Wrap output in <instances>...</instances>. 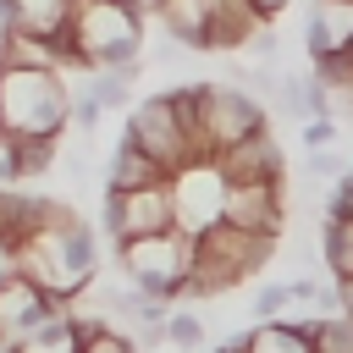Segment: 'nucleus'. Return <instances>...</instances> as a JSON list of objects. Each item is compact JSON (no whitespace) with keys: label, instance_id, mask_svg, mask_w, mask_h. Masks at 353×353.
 I'll return each mask as SVG.
<instances>
[{"label":"nucleus","instance_id":"obj_1","mask_svg":"<svg viewBox=\"0 0 353 353\" xmlns=\"http://www.w3.org/2000/svg\"><path fill=\"white\" fill-rule=\"evenodd\" d=\"M6 265H11L22 281H33L39 292H50L55 303H72V298L94 281V270H99V237H94V226L61 199V210H55L39 232H28V237H17V243L6 248Z\"/></svg>","mask_w":353,"mask_h":353},{"label":"nucleus","instance_id":"obj_2","mask_svg":"<svg viewBox=\"0 0 353 353\" xmlns=\"http://www.w3.org/2000/svg\"><path fill=\"white\" fill-rule=\"evenodd\" d=\"M72 121V88L61 72L0 66V132L11 138H61Z\"/></svg>","mask_w":353,"mask_h":353},{"label":"nucleus","instance_id":"obj_3","mask_svg":"<svg viewBox=\"0 0 353 353\" xmlns=\"http://www.w3.org/2000/svg\"><path fill=\"white\" fill-rule=\"evenodd\" d=\"M66 39L88 61V72L138 66V55H143V17L127 0H72Z\"/></svg>","mask_w":353,"mask_h":353},{"label":"nucleus","instance_id":"obj_4","mask_svg":"<svg viewBox=\"0 0 353 353\" xmlns=\"http://www.w3.org/2000/svg\"><path fill=\"white\" fill-rule=\"evenodd\" d=\"M116 265L127 276L132 292L143 298H160V303H176L182 298V281L193 270V237L188 232H160V237H132L116 248Z\"/></svg>","mask_w":353,"mask_h":353},{"label":"nucleus","instance_id":"obj_5","mask_svg":"<svg viewBox=\"0 0 353 353\" xmlns=\"http://www.w3.org/2000/svg\"><path fill=\"white\" fill-rule=\"evenodd\" d=\"M265 127V105L232 83H199V149L204 160H215L221 149H232L237 138Z\"/></svg>","mask_w":353,"mask_h":353},{"label":"nucleus","instance_id":"obj_6","mask_svg":"<svg viewBox=\"0 0 353 353\" xmlns=\"http://www.w3.org/2000/svg\"><path fill=\"white\" fill-rule=\"evenodd\" d=\"M127 143H138L165 176L171 171H182V165H193V149H188V132H182V121H176V110H171V94L160 88V94H143V99H132V110H127V132H121Z\"/></svg>","mask_w":353,"mask_h":353},{"label":"nucleus","instance_id":"obj_7","mask_svg":"<svg viewBox=\"0 0 353 353\" xmlns=\"http://www.w3.org/2000/svg\"><path fill=\"white\" fill-rule=\"evenodd\" d=\"M165 188H171V221H176V232L199 237V232H210V226L221 221L226 176H221L210 160H193V165L171 171V176H165Z\"/></svg>","mask_w":353,"mask_h":353},{"label":"nucleus","instance_id":"obj_8","mask_svg":"<svg viewBox=\"0 0 353 353\" xmlns=\"http://www.w3.org/2000/svg\"><path fill=\"white\" fill-rule=\"evenodd\" d=\"M171 188L154 182V188H138V193H110L105 188V232L110 243H132V237H160L171 232Z\"/></svg>","mask_w":353,"mask_h":353},{"label":"nucleus","instance_id":"obj_9","mask_svg":"<svg viewBox=\"0 0 353 353\" xmlns=\"http://www.w3.org/2000/svg\"><path fill=\"white\" fill-rule=\"evenodd\" d=\"M221 221H226V226H237V232L281 237V226H287V199H281V182H226Z\"/></svg>","mask_w":353,"mask_h":353},{"label":"nucleus","instance_id":"obj_10","mask_svg":"<svg viewBox=\"0 0 353 353\" xmlns=\"http://www.w3.org/2000/svg\"><path fill=\"white\" fill-rule=\"evenodd\" d=\"M193 248H199V254H210L215 265H226L237 281H248V276H259V270L270 265V254H276V237H259V232H237V226L215 221L210 232H199V237H193Z\"/></svg>","mask_w":353,"mask_h":353},{"label":"nucleus","instance_id":"obj_11","mask_svg":"<svg viewBox=\"0 0 353 353\" xmlns=\"http://www.w3.org/2000/svg\"><path fill=\"white\" fill-rule=\"evenodd\" d=\"M66 303H55L50 292H39L33 281H22L17 270H6L0 276V342H22L28 331H39L44 320H55Z\"/></svg>","mask_w":353,"mask_h":353},{"label":"nucleus","instance_id":"obj_12","mask_svg":"<svg viewBox=\"0 0 353 353\" xmlns=\"http://www.w3.org/2000/svg\"><path fill=\"white\" fill-rule=\"evenodd\" d=\"M210 165H215L226 182H281V176H287V165H281V143H276V132H270V127H259V132L237 138V143H232V149H221Z\"/></svg>","mask_w":353,"mask_h":353},{"label":"nucleus","instance_id":"obj_13","mask_svg":"<svg viewBox=\"0 0 353 353\" xmlns=\"http://www.w3.org/2000/svg\"><path fill=\"white\" fill-rule=\"evenodd\" d=\"M303 44H309V61H320V55H353V0H309Z\"/></svg>","mask_w":353,"mask_h":353},{"label":"nucleus","instance_id":"obj_14","mask_svg":"<svg viewBox=\"0 0 353 353\" xmlns=\"http://www.w3.org/2000/svg\"><path fill=\"white\" fill-rule=\"evenodd\" d=\"M99 325H110V320H105V314H83V309H61V314L44 320L39 331H28L11 353H83V342H88Z\"/></svg>","mask_w":353,"mask_h":353},{"label":"nucleus","instance_id":"obj_15","mask_svg":"<svg viewBox=\"0 0 353 353\" xmlns=\"http://www.w3.org/2000/svg\"><path fill=\"white\" fill-rule=\"evenodd\" d=\"M154 17H160L171 44L204 50V39H210V0H154Z\"/></svg>","mask_w":353,"mask_h":353},{"label":"nucleus","instance_id":"obj_16","mask_svg":"<svg viewBox=\"0 0 353 353\" xmlns=\"http://www.w3.org/2000/svg\"><path fill=\"white\" fill-rule=\"evenodd\" d=\"M72 17V0H6V28L28 33V39H61Z\"/></svg>","mask_w":353,"mask_h":353},{"label":"nucleus","instance_id":"obj_17","mask_svg":"<svg viewBox=\"0 0 353 353\" xmlns=\"http://www.w3.org/2000/svg\"><path fill=\"white\" fill-rule=\"evenodd\" d=\"M154 182H165V171L138 149V143H116V154H110V165H105V188L110 193H138V188H154Z\"/></svg>","mask_w":353,"mask_h":353},{"label":"nucleus","instance_id":"obj_18","mask_svg":"<svg viewBox=\"0 0 353 353\" xmlns=\"http://www.w3.org/2000/svg\"><path fill=\"white\" fill-rule=\"evenodd\" d=\"M243 353H309V320H259L243 336Z\"/></svg>","mask_w":353,"mask_h":353},{"label":"nucleus","instance_id":"obj_19","mask_svg":"<svg viewBox=\"0 0 353 353\" xmlns=\"http://www.w3.org/2000/svg\"><path fill=\"white\" fill-rule=\"evenodd\" d=\"M132 83H138V66H116V72H94L83 94L99 110H132Z\"/></svg>","mask_w":353,"mask_h":353},{"label":"nucleus","instance_id":"obj_20","mask_svg":"<svg viewBox=\"0 0 353 353\" xmlns=\"http://www.w3.org/2000/svg\"><path fill=\"white\" fill-rule=\"evenodd\" d=\"M320 248H325V270H331V281H347V276H353V221H325Z\"/></svg>","mask_w":353,"mask_h":353},{"label":"nucleus","instance_id":"obj_21","mask_svg":"<svg viewBox=\"0 0 353 353\" xmlns=\"http://www.w3.org/2000/svg\"><path fill=\"white\" fill-rule=\"evenodd\" d=\"M309 353H353V325L342 314H314L309 320Z\"/></svg>","mask_w":353,"mask_h":353},{"label":"nucleus","instance_id":"obj_22","mask_svg":"<svg viewBox=\"0 0 353 353\" xmlns=\"http://www.w3.org/2000/svg\"><path fill=\"white\" fill-rule=\"evenodd\" d=\"M199 342H204V320L193 309H176L171 303V314H165V347L171 353H193Z\"/></svg>","mask_w":353,"mask_h":353},{"label":"nucleus","instance_id":"obj_23","mask_svg":"<svg viewBox=\"0 0 353 353\" xmlns=\"http://www.w3.org/2000/svg\"><path fill=\"white\" fill-rule=\"evenodd\" d=\"M287 303H292V298H287V281H265V287L254 292V314H259V320H281Z\"/></svg>","mask_w":353,"mask_h":353},{"label":"nucleus","instance_id":"obj_24","mask_svg":"<svg viewBox=\"0 0 353 353\" xmlns=\"http://www.w3.org/2000/svg\"><path fill=\"white\" fill-rule=\"evenodd\" d=\"M99 116H105V110H99V105H94V99L77 88V94H72V121H66V127H77V138H94Z\"/></svg>","mask_w":353,"mask_h":353},{"label":"nucleus","instance_id":"obj_25","mask_svg":"<svg viewBox=\"0 0 353 353\" xmlns=\"http://www.w3.org/2000/svg\"><path fill=\"white\" fill-rule=\"evenodd\" d=\"M6 188H22V160H17V138L0 132V193Z\"/></svg>","mask_w":353,"mask_h":353},{"label":"nucleus","instance_id":"obj_26","mask_svg":"<svg viewBox=\"0 0 353 353\" xmlns=\"http://www.w3.org/2000/svg\"><path fill=\"white\" fill-rule=\"evenodd\" d=\"M243 50L254 55V66H276V61H281V39H276L270 28H259V33H254V39L243 44Z\"/></svg>","mask_w":353,"mask_h":353},{"label":"nucleus","instance_id":"obj_27","mask_svg":"<svg viewBox=\"0 0 353 353\" xmlns=\"http://www.w3.org/2000/svg\"><path fill=\"white\" fill-rule=\"evenodd\" d=\"M298 138H303V149H331V143H336V121H331V116H309Z\"/></svg>","mask_w":353,"mask_h":353},{"label":"nucleus","instance_id":"obj_28","mask_svg":"<svg viewBox=\"0 0 353 353\" xmlns=\"http://www.w3.org/2000/svg\"><path fill=\"white\" fill-rule=\"evenodd\" d=\"M83 353H138L132 347V336H121V331H110V325H99L88 342H83Z\"/></svg>","mask_w":353,"mask_h":353},{"label":"nucleus","instance_id":"obj_29","mask_svg":"<svg viewBox=\"0 0 353 353\" xmlns=\"http://www.w3.org/2000/svg\"><path fill=\"white\" fill-rule=\"evenodd\" d=\"M336 171H342L336 149H309V176H336Z\"/></svg>","mask_w":353,"mask_h":353},{"label":"nucleus","instance_id":"obj_30","mask_svg":"<svg viewBox=\"0 0 353 353\" xmlns=\"http://www.w3.org/2000/svg\"><path fill=\"white\" fill-rule=\"evenodd\" d=\"M336 314L353 325V276H347V281H336Z\"/></svg>","mask_w":353,"mask_h":353},{"label":"nucleus","instance_id":"obj_31","mask_svg":"<svg viewBox=\"0 0 353 353\" xmlns=\"http://www.w3.org/2000/svg\"><path fill=\"white\" fill-rule=\"evenodd\" d=\"M248 6H254V11H259V17H265V22H270V17H276V11H281V6H287V0H248Z\"/></svg>","mask_w":353,"mask_h":353},{"label":"nucleus","instance_id":"obj_32","mask_svg":"<svg viewBox=\"0 0 353 353\" xmlns=\"http://www.w3.org/2000/svg\"><path fill=\"white\" fill-rule=\"evenodd\" d=\"M342 105L353 110V72H347V83H342Z\"/></svg>","mask_w":353,"mask_h":353},{"label":"nucleus","instance_id":"obj_33","mask_svg":"<svg viewBox=\"0 0 353 353\" xmlns=\"http://www.w3.org/2000/svg\"><path fill=\"white\" fill-rule=\"evenodd\" d=\"M6 270H11V265H6V248H0V276H6Z\"/></svg>","mask_w":353,"mask_h":353},{"label":"nucleus","instance_id":"obj_34","mask_svg":"<svg viewBox=\"0 0 353 353\" xmlns=\"http://www.w3.org/2000/svg\"><path fill=\"white\" fill-rule=\"evenodd\" d=\"M127 6H138V0H127Z\"/></svg>","mask_w":353,"mask_h":353},{"label":"nucleus","instance_id":"obj_35","mask_svg":"<svg viewBox=\"0 0 353 353\" xmlns=\"http://www.w3.org/2000/svg\"><path fill=\"white\" fill-rule=\"evenodd\" d=\"M347 176H353V171H347Z\"/></svg>","mask_w":353,"mask_h":353}]
</instances>
